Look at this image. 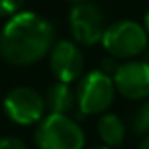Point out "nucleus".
<instances>
[{
  "label": "nucleus",
  "instance_id": "nucleus-1",
  "mask_svg": "<svg viewBox=\"0 0 149 149\" xmlns=\"http://www.w3.org/2000/svg\"><path fill=\"white\" fill-rule=\"evenodd\" d=\"M53 25L30 11L14 14L0 33V54L13 65H30L40 60L53 44Z\"/></svg>",
  "mask_w": 149,
  "mask_h": 149
},
{
  "label": "nucleus",
  "instance_id": "nucleus-2",
  "mask_svg": "<svg viewBox=\"0 0 149 149\" xmlns=\"http://www.w3.org/2000/svg\"><path fill=\"white\" fill-rule=\"evenodd\" d=\"M86 142L84 132L67 114H47L35 130V144L39 149H83Z\"/></svg>",
  "mask_w": 149,
  "mask_h": 149
},
{
  "label": "nucleus",
  "instance_id": "nucleus-3",
  "mask_svg": "<svg viewBox=\"0 0 149 149\" xmlns=\"http://www.w3.org/2000/svg\"><path fill=\"white\" fill-rule=\"evenodd\" d=\"M102 44L114 58H132L146 49L147 33L139 23L123 19L105 28Z\"/></svg>",
  "mask_w": 149,
  "mask_h": 149
},
{
  "label": "nucleus",
  "instance_id": "nucleus-4",
  "mask_svg": "<svg viewBox=\"0 0 149 149\" xmlns=\"http://www.w3.org/2000/svg\"><path fill=\"white\" fill-rule=\"evenodd\" d=\"M114 93L116 86L112 77L102 70H93L81 79L76 100L83 114H100L112 104Z\"/></svg>",
  "mask_w": 149,
  "mask_h": 149
},
{
  "label": "nucleus",
  "instance_id": "nucleus-5",
  "mask_svg": "<svg viewBox=\"0 0 149 149\" xmlns=\"http://www.w3.org/2000/svg\"><path fill=\"white\" fill-rule=\"evenodd\" d=\"M4 111L18 125H33L42 121L46 102L44 97L28 86L13 88L4 98Z\"/></svg>",
  "mask_w": 149,
  "mask_h": 149
},
{
  "label": "nucleus",
  "instance_id": "nucleus-6",
  "mask_svg": "<svg viewBox=\"0 0 149 149\" xmlns=\"http://www.w3.org/2000/svg\"><path fill=\"white\" fill-rule=\"evenodd\" d=\"M70 30L81 44L91 46L102 40L105 33V19L98 6L77 4L70 11Z\"/></svg>",
  "mask_w": 149,
  "mask_h": 149
},
{
  "label": "nucleus",
  "instance_id": "nucleus-7",
  "mask_svg": "<svg viewBox=\"0 0 149 149\" xmlns=\"http://www.w3.org/2000/svg\"><path fill=\"white\" fill-rule=\"evenodd\" d=\"M116 90L130 100L149 97V61L121 63L112 76Z\"/></svg>",
  "mask_w": 149,
  "mask_h": 149
},
{
  "label": "nucleus",
  "instance_id": "nucleus-8",
  "mask_svg": "<svg viewBox=\"0 0 149 149\" xmlns=\"http://www.w3.org/2000/svg\"><path fill=\"white\" fill-rule=\"evenodd\" d=\"M49 65H51V70L56 76V79L60 83L68 84L72 81H76L83 72V67H84L83 53L74 42L60 40L51 49Z\"/></svg>",
  "mask_w": 149,
  "mask_h": 149
},
{
  "label": "nucleus",
  "instance_id": "nucleus-9",
  "mask_svg": "<svg viewBox=\"0 0 149 149\" xmlns=\"http://www.w3.org/2000/svg\"><path fill=\"white\" fill-rule=\"evenodd\" d=\"M46 107L51 111V114H67L74 109L76 105V93L72 91V88L65 83H56L53 86H49V90L46 91L44 97Z\"/></svg>",
  "mask_w": 149,
  "mask_h": 149
},
{
  "label": "nucleus",
  "instance_id": "nucleus-10",
  "mask_svg": "<svg viewBox=\"0 0 149 149\" xmlns=\"http://www.w3.org/2000/svg\"><path fill=\"white\" fill-rule=\"evenodd\" d=\"M97 130H98L102 142L107 147L116 149L125 140V125H123L121 118L116 114H102L98 119Z\"/></svg>",
  "mask_w": 149,
  "mask_h": 149
},
{
  "label": "nucleus",
  "instance_id": "nucleus-11",
  "mask_svg": "<svg viewBox=\"0 0 149 149\" xmlns=\"http://www.w3.org/2000/svg\"><path fill=\"white\" fill-rule=\"evenodd\" d=\"M133 132L137 135H146L149 137V102L140 105L133 118Z\"/></svg>",
  "mask_w": 149,
  "mask_h": 149
},
{
  "label": "nucleus",
  "instance_id": "nucleus-12",
  "mask_svg": "<svg viewBox=\"0 0 149 149\" xmlns=\"http://www.w3.org/2000/svg\"><path fill=\"white\" fill-rule=\"evenodd\" d=\"M23 2L25 0H0V16L14 14L23 6Z\"/></svg>",
  "mask_w": 149,
  "mask_h": 149
},
{
  "label": "nucleus",
  "instance_id": "nucleus-13",
  "mask_svg": "<svg viewBox=\"0 0 149 149\" xmlns=\"http://www.w3.org/2000/svg\"><path fill=\"white\" fill-rule=\"evenodd\" d=\"M0 149H28V147L16 137H4L0 139Z\"/></svg>",
  "mask_w": 149,
  "mask_h": 149
},
{
  "label": "nucleus",
  "instance_id": "nucleus-14",
  "mask_svg": "<svg viewBox=\"0 0 149 149\" xmlns=\"http://www.w3.org/2000/svg\"><path fill=\"white\" fill-rule=\"evenodd\" d=\"M144 30H146V33L149 35V9H147V13H146V16H144Z\"/></svg>",
  "mask_w": 149,
  "mask_h": 149
},
{
  "label": "nucleus",
  "instance_id": "nucleus-15",
  "mask_svg": "<svg viewBox=\"0 0 149 149\" xmlns=\"http://www.w3.org/2000/svg\"><path fill=\"white\" fill-rule=\"evenodd\" d=\"M137 149H149V137H146L140 144H139V147Z\"/></svg>",
  "mask_w": 149,
  "mask_h": 149
},
{
  "label": "nucleus",
  "instance_id": "nucleus-16",
  "mask_svg": "<svg viewBox=\"0 0 149 149\" xmlns=\"http://www.w3.org/2000/svg\"><path fill=\"white\" fill-rule=\"evenodd\" d=\"M93 149H112V147H107V146H98V147H93Z\"/></svg>",
  "mask_w": 149,
  "mask_h": 149
}]
</instances>
